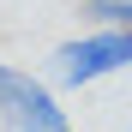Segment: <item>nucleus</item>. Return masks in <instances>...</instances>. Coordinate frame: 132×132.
Segmentation results:
<instances>
[{"mask_svg": "<svg viewBox=\"0 0 132 132\" xmlns=\"http://www.w3.org/2000/svg\"><path fill=\"white\" fill-rule=\"evenodd\" d=\"M120 66H132V30H90V36L60 42V48H54L48 78L66 84V90H78V84L108 78V72H120Z\"/></svg>", "mask_w": 132, "mask_h": 132, "instance_id": "nucleus-1", "label": "nucleus"}, {"mask_svg": "<svg viewBox=\"0 0 132 132\" xmlns=\"http://www.w3.org/2000/svg\"><path fill=\"white\" fill-rule=\"evenodd\" d=\"M84 12L102 30H132V0H84Z\"/></svg>", "mask_w": 132, "mask_h": 132, "instance_id": "nucleus-3", "label": "nucleus"}, {"mask_svg": "<svg viewBox=\"0 0 132 132\" xmlns=\"http://www.w3.org/2000/svg\"><path fill=\"white\" fill-rule=\"evenodd\" d=\"M0 120L12 132H72L66 126V108L54 102V90L42 78L6 66V60H0Z\"/></svg>", "mask_w": 132, "mask_h": 132, "instance_id": "nucleus-2", "label": "nucleus"}]
</instances>
